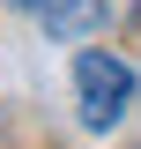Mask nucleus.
I'll return each mask as SVG.
<instances>
[{
    "label": "nucleus",
    "instance_id": "f03ea898",
    "mask_svg": "<svg viewBox=\"0 0 141 149\" xmlns=\"http://www.w3.org/2000/svg\"><path fill=\"white\" fill-rule=\"evenodd\" d=\"M37 15H45V30L52 37H89V30H104V0H45V8H37Z\"/></svg>",
    "mask_w": 141,
    "mask_h": 149
},
{
    "label": "nucleus",
    "instance_id": "f257e3e1",
    "mask_svg": "<svg viewBox=\"0 0 141 149\" xmlns=\"http://www.w3.org/2000/svg\"><path fill=\"white\" fill-rule=\"evenodd\" d=\"M74 97H82V127H119L126 104H134V67L119 52H82L74 60Z\"/></svg>",
    "mask_w": 141,
    "mask_h": 149
},
{
    "label": "nucleus",
    "instance_id": "7ed1b4c3",
    "mask_svg": "<svg viewBox=\"0 0 141 149\" xmlns=\"http://www.w3.org/2000/svg\"><path fill=\"white\" fill-rule=\"evenodd\" d=\"M30 8H45V0H30Z\"/></svg>",
    "mask_w": 141,
    "mask_h": 149
}]
</instances>
